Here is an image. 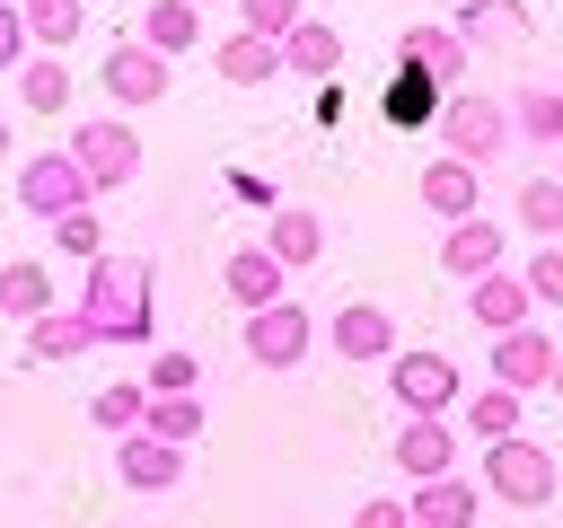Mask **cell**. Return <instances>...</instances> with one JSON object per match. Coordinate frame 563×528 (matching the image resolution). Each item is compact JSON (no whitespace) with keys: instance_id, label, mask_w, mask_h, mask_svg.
Listing matches in <instances>:
<instances>
[{"instance_id":"ab89813d","label":"cell","mask_w":563,"mask_h":528,"mask_svg":"<svg viewBox=\"0 0 563 528\" xmlns=\"http://www.w3.org/2000/svg\"><path fill=\"white\" fill-rule=\"evenodd\" d=\"M545 387H554V396H563V352H554V378H545Z\"/></svg>"},{"instance_id":"4dcf8cb0","label":"cell","mask_w":563,"mask_h":528,"mask_svg":"<svg viewBox=\"0 0 563 528\" xmlns=\"http://www.w3.org/2000/svg\"><path fill=\"white\" fill-rule=\"evenodd\" d=\"M141 431H150V440H167V449H194V431H202V396H150Z\"/></svg>"},{"instance_id":"8d00e7d4","label":"cell","mask_w":563,"mask_h":528,"mask_svg":"<svg viewBox=\"0 0 563 528\" xmlns=\"http://www.w3.org/2000/svg\"><path fill=\"white\" fill-rule=\"evenodd\" d=\"M352 528H413V519H405V502H396V493H369V502L352 510Z\"/></svg>"},{"instance_id":"d590c367","label":"cell","mask_w":563,"mask_h":528,"mask_svg":"<svg viewBox=\"0 0 563 528\" xmlns=\"http://www.w3.org/2000/svg\"><path fill=\"white\" fill-rule=\"evenodd\" d=\"M519 282H528V299H537V308H563V246H537Z\"/></svg>"},{"instance_id":"f1b7e54d","label":"cell","mask_w":563,"mask_h":528,"mask_svg":"<svg viewBox=\"0 0 563 528\" xmlns=\"http://www.w3.org/2000/svg\"><path fill=\"white\" fill-rule=\"evenodd\" d=\"M141 414H150V387H141V378H114V387H97V396H88V422H97V431H114V440H132V431H141Z\"/></svg>"},{"instance_id":"603a6c76","label":"cell","mask_w":563,"mask_h":528,"mask_svg":"<svg viewBox=\"0 0 563 528\" xmlns=\"http://www.w3.org/2000/svg\"><path fill=\"white\" fill-rule=\"evenodd\" d=\"M79 352H97V334H88L79 308H44L26 326V361H79Z\"/></svg>"},{"instance_id":"6da1fadb","label":"cell","mask_w":563,"mask_h":528,"mask_svg":"<svg viewBox=\"0 0 563 528\" xmlns=\"http://www.w3.org/2000/svg\"><path fill=\"white\" fill-rule=\"evenodd\" d=\"M150 264L141 255H97L88 264V282H79V317H88V334L97 343H150Z\"/></svg>"},{"instance_id":"484cf974","label":"cell","mask_w":563,"mask_h":528,"mask_svg":"<svg viewBox=\"0 0 563 528\" xmlns=\"http://www.w3.org/2000/svg\"><path fill=\"white\" fill-rule=\"evenodd\" d=\"M53 308V273L35 264V255H18V264H0V317H18V326H35Z\"/></svg>"},{"instance_id":"5bb4252c","label":"cell","mask_w":563,"mask_h":528,"mask_svg":"<svg viewBox=\"0 0 563 528\" xmlns=\"http://www.w3.org/2000/svg\"><path fill=\"white\" fill-rule=\"evenodd\" d=\"M413 194H422V211H440V229H449V220H475V211H484V176H475L466 158H431Z\"/></svg>"},{"instance_id":"ffe728a7","label":"cell","mask_w":563,"mask_h":528,"mask_svg":"<svg viewBox=\"0 0 563 528\" xmlns=\"http://www.w3.org/2000/svg\"><path fill=\"white\" fill-rule=\"evenodd\" d=\"M264 255H273L282 273H308V264L325 255V220H317V211H299V202H282V211H273V229H264Z\"/></svg>"},{"instance_id":"277c9868","label":"cell","mask_w":563,"mask_h":528,"mask_svg":"<svg viewBox=\"0 0 563 528\" xmlns=\"http://www.w3.org/2000/svg\"><path fill=\"white\" fill-rule=\"evenodd\" d=\"M387 396L405 405V422H449L457 414V361L449 352H396L387 361Z\"/></svg>"},{"instance_id":"ac0fdd59","label":"cell","mask_w":563,"mask_h":528,"mask_svg":"<svg viewBox=\"0 0 563 528\" xmlns=\"http://www.w3.org/2000/svg\"><path fill=\"white\" fill-rule=\"evenodd\" d=\"M396 475H413V484L457 475V422H405L396 431Z\"/></svg>"},{"instance_id":"52a82bcc","label":"cell","mask_w":563,"mask_h":528,"mask_svg":"<svg viewBox=\"0 0 563 528\" xmlns=\"http://www.w3.org/2000/svg\"><path fill=\"white\" fill-rule=\"evenodd\" d=\"M308 343H317V317H308L299 299H273V308L246 317V361H255V370H299Z\"/></svg>"},{"instance_id":"7402d4cb","label":"cell","mask_w":563,"mask_h":528,"mask_svg":"<svg viewBox=\"0 0 563 528\" xmlns=\"http://www.w3.org/2000/svg\"><path fill=\"white\" fill-rule=\"evenodd\" d=\"M141 44H150L158 62L194 53V44H202V9H194V0H150V9H141Z\"/></svg>"},{"instance_id":"9a60e30c","label":"cell","mask_w":563,"mask_h":528,"mask_svg":"<svg viewBox=\"0 0 563 528\" xmlns=\"http://www.w3.org/2000/svg\"><path fill=\"white\" fill-rule=\"evenodd\" d=\"M114 475H123L132 493H176V484H185V449L132 431V440H114Z\"/></svg>"},{"instance_id":"7a4b0ae2","label":"cell","mask_w":563,"mask_h":528,"mask_svg":"<svg viewBox=\"0 0 563 528\" xmlns=\"http://www.w3.org/2000/svg\"><path fill=\"white\" fill-rule=\"evenodd\" d=\"M431 141H440V158H466L475 176L510 150V106L501 97H484V88H457L440 114H431Z\"/></svg>"},{"instance_id":"f546056e","label":"cell","mask_w":563,"mask_h":528,"mask_svg":"<svg viewBox=\"0 0 563 528\" xmlns=\"http://www.w3.org/2000/svg\"><path fill=\"white\" fill-rule=\"evenodd\" d=\"M79 18H88L79 0H18V26H26L35 53H62V44L79 35Z\"/></svg>"},{"instance_id":"4fadbf2b","label":"cell","mask_w":563,"mask_h":528,"mask_svg":"<svg viewBox=\"0 0 563 528\" xmlns=\"http://www.w3.org/2000/svg\"><path fill=\"white\" fill-rule=\"evenodd\" d=\"M475 510H484V484H466V475H431V484L405 493L413 528H475Z\"/></svg>"},{"instance_id":"74e56055","label":"cell","mask_w":563,"mask_h":528,"mask_svg":"<svg viewBox=\"0 0 563 528\" xmlns=\"http://www.w3.org/2000/svg\"><path fill=\"white\" fill-rule=\"evenodd\" d=\"M35 44H26V26H18V0H0V70H18Z\"/></svg>"},{"instance_id":"d6986e66","label":"cell","mask_w":563,"mask_h":528,"mask_svg":"<svg viewBox=\"0 0 563 528\" xmlns=\"http://www.w3.org/2000/svg\"><path fill=\"white\" fill-rule=\"evenodd\" d=\"M501 106H510V141L563 150V88H554V79H528V88H510Z\"/></svg>"},{"instance_id":"f35d334b","label":"cell","mask_w":563,"mask_h":528,"mask_svg":"<svg viewBox=\"0 0 563 528\" xmlns=\"http://www.w3.org/2000/svg\"><path fill=\"white\" fill-rule=\"evenodd\" d=\"M422 106H431V79H422V70H405V79L387 88V114H422Z\"/></svg>"},{"instance_id":"8992f818","label":"cell","mask_w":563,"mask_h":528,"mask_svg":"<svg viewBox=\"0 0 563 528\" xmlns=\"http://www.w3.org/2000/svg\"><path fill=\"white\" fill-rule=\"evenodd\" d=\"M97 194H88V176L70 167V150H35L26 167H18V211H35V220H70V211H88Z\"/></svg>"},{"instance_id":"d6a6232c","label":"cell","mask_w":563,"mask_h":528,"mask_svg":"<svg viewBox=\"0 0 563 528\" xmlns=\"http://www.w3.org/2000/svg\"><path fill=\"white\" fill-rule=\"evenodd\" d=\"M299 18H308L299 0H238V35H264V44H282Z\"/></svg>"},{"instance_id":"cb8c5ba5","label":"cell","mask_w":563,"mask_h":528,"mask_svg":"<svg viewBox=\"0 0 563 528\" xmlns=\"http://www.w3.org/2000/svg\"><path fill=\"white\" fill-rule=\"evenodd\" d=\"M282 70H308V79H325V70H343V35H334L325 18H299V26L282 35Z\"/></svg>"},{"instance_id":"1f68e13d","label":"cell","mask_w":563,"mask_h":528,"mask_svg":"<svg viewBox=\"0 0 563 528\" xmlns=\"http://www.w3.org/2000/svg\"><path fill=\"white\" fill-rule=\"evenodd\" d=\"M466 431L493 449V440H519V396L510 387H484V396H466Z\"/></svg>"},{"instance_id":"5b68a950","label":"cell","mask_w":563,"mask_h":528,"mask_svg":"<svg viewBox=\"0 0 563 528\" xmlns=\"http://www.w3.org/2000/svg\"><path fill=\"white\" fill-rule=\"evenodd\" d=\"M484 493L510 502V510H545L554 502V458L537 440H493L484 449Z\"/></svg>"},{"instance_id":"e0dca14e","label":"cell","mask_w":563,"mask_h":528,"mask_svg":"<svg viewBox=\"0 0 563 528\" xmlns=\"http://www.w3.org/2000/svg\"><path fill=\"white\" fill-rule=\"evenodd\" d=\"M528 308H537V299H528V282H519L510 264H501V273H484V282H466V317H475L484 334H510V326H528Z\"/></svg>"},{"instance_id":"7c38bea8","label":"cell","mask_w":563,"mask_h":528,"mask_svg":"<svg viewBox=\"0 0 563 528\" xmlns=\"http://www.w3.org/2000/svg\"><path fill=\"white\" fill-rule=\"evenodd\" d=\"M554 334H537V326H510V334H493V387H510V396H528V387H545L554 378Z\"/></svg>"},{"instance_id":"ee69618b","label":"cell","mask_w":563,"mask_h":528,"mask_svg":"<svg viewBox=\"0 0 563 528\" xmlns=\"http://www.w3.org/2000/svg\"><path fill=\"white\" fill-rule=\"evenodd\" d=\"M554 88H563V79H554Z\"/></svg>"},{"instance_id":"3957f363","label":"cell","mask_w":563,"mask_h":528,"mask_svg":"<svg viewBox=\"0 0 563 528\" xmlns=\"http://www.w3.org/2000/svg\"><path fill=\"white\" fill-rule=\"evenodd\" d=\"M62 150H70V167L88 176V194H114V185H132V176H141V132H132L123 114H88Z\"/></svg>"},{"instance_id":"44dd1931","label":"cell","mask_w":563,"mask_h":528,"mask_svg":"<svg viewBox=\"0 0 563 528\" xmlns=\"http://www.w3.org/2000/svg\"><path fill=\"white\" fill-rule=\"evenodd\" d=\"M220 282H229V299H238V308H246V317H255V308H273V299H290V290H282V282H290V273H282V264H273V255H264V246H238V255H229V273H220Z\"/></svg>"},{"instance_id":"ba28073f","label":"cell","mask_w":563,"mask_h":528,"mask_svg":"<svg viewBox=\"0 0 563 528\" xmlns=\"http://www.w3.org/2000/svg\"><path fill=\"white\" fill-rule=\"evenodd\" d=\"M501 264H510V229H501L493 211H475V220H449V229H440V273L484 282V273H501Z\"/></svg>"},{"instance_id":"2e32d148","label":"cell","mask_w":563,"mask_h":528,"mask_svg":"<svg viewBox=\"0 0 563 528\" xmlns=\"http://www.w3.org/2000/svg\"><path fill=\"white\" fill-rule=\"evenodd\" d=\"M537 26H528V0H466L457 9V44L475 53V44H493V53H519Z\"/></svg>"},{"instance_id":"60d3db41","label":"cell","mask_w":563,"mask_h":528,"mask_svg":"<svg viewBox=\"0 0 563 528\" xmlns=\"http://www.w3.org/2000/svg\"><path fill=\"white\" fill-rule=\"evenodd\" d=\"M0 158H9V114H0Z\"/></svg>"},{"instance_id":"d4e9b609","label":"cell","mask_w":563,"mask_h":528,"mask_svg":"<svg viewBox=\"0 0 563 528\" xmlns=\"http://www.w3.org/2000/svg\"><path fill=\"white\" fill-rule=\"evenodd\" d=\"M220 79L229 88H264V79H282V44H264V35H220Z\"/></svg>"},{"instance_id":"4316f807","label":"cell","mask_w":563,"mask_h":528,"mask_svg":"<svg viewBox=\"0 0 563 528\" xmlns=\"http://www.w3.org/2000/svg\"><path fill=\"white\" fill-rule=\"evenodd\" d=\"M510 220H519L537 246H563V185H554V176H528V185L510 194Z\"/></svg>"},{"instance_id":"7bdbcfd3","label":"cell","mask_w":563,"mask_h":528,"mask_svg":"<svg viewBox=\"0 0 563 528\" xmlns=\"http://www.w3.org/2000/svg\"><path fill=\"white\" fill-rule=\"evenodd\" d=\"M194 9H202V0H194Z\"/></svg>"},{"instance_id":"83f0119b","label":"cell","mask_w":563,"mask_h":528,"mask_svg":"<svg viewBox=\"0 0 563 528\" xmlns=\"http://www.w3.org/2000/svg\"><path fill=\"white\" fill-rule=\"evenodd\" d=\"M18 106H26V114H62V106H70L62 53H26V62H18Z\"/></svg>"},{"instance_id":"b9f144b4","label":"cell","mask_w":563,"mask_h":528,"mask_svg":"<svg viewBox=\"0 0 563 528\" xmlns=\"http://www.w3.org/2000/svg\"><path fill=\"white\" fill-rule=\"evenodd\" d=\"M554 185H563V167H554Z\"/></svg>"},{"instance_id":"e575fe53","label":"cell","mask_w":563,"mask_h":528,"mask_svg":"<svg viewBox=\"0 0 563 528\" xmlns=\"http://www.w3.org/2000/svg\"><path fill=\"white\" fill-rule=\"evenodd\" d=\"M194 378H202V361H194V352H158L141 387H150V396H194Z\"/></svg>"},{"instance_id":"836d02e7","label":"cell","mask_w":563,"mask_h":528,"mask_svg":"<svg viewBox=\"0 0 563 528\" xmlns=\"http://www.w3.org/2000/svg\"><path fill=\"white\" fill-rule=\"evenodd\" d=\"M53 246H62V255H79V264H97V255H106V229H97V211H70V220H53Z\"/></svg>"},{"instance_id":"30bf717a","label":"cell","mask_w":563,"mask_h":528,"mask_svg":"<svg viewBox=\"0 0 563 528\" xmlns=\"http://www.w3.org/2000/svg\"><path fill=\"white\" fill-rule=\"evenodd\" d=\"M97 79H106V97H114V106H158L176 70H167V62H158V53L141 44V35H123V44H114V53L97 62Z\"/></svg>"},{"instance_id":"9c48e42d","label":"cell","mask_w":563,"mask_h":528,"mask_svg":"<svg viewBox=\"0 0 563 528\" xmlns=\"http://www.w3.org/2000/svg\"><path fill=\"white\" fill-rule=\"evenodd\" d=\"M396 62H405V70H422L431 88H457V79L475 70V53L457 44V26H440V18H422V26H405V35H396Z\"/></svg>"},{"instance_id":"8fae6325","label":"cell","mask_w":563,"mask_h":528,"mask_svg":"<svg viewBox=\"0 0 563 528\" xmlns=\"http://www.w3.org/2000/svg\"><path fill=\"white\" fill-rule=\"evenodd\" d=\"M325 343H334L343 361H396V317H387L378 299H343V308L325 317Z\"/></svg>"}]
</instances>
